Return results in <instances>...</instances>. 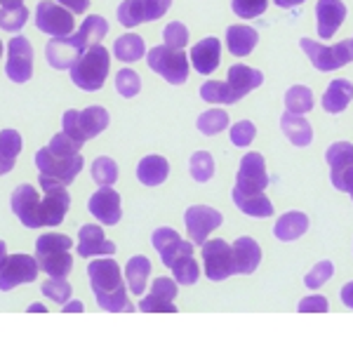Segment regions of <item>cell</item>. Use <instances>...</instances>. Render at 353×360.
I'll list each match as a JSON object with an SVG mask.
<instances>
[{
    "mask_svg": "<svg viewBox=\"0 0 353 360\" xmlns=\"http://www.w3.org/2000/svg\"><path fill=\"white\" fill-rule=\"evenodd\" d=\"M332 274H335V264H332L330 259L318 262L316 266L307 274V278H304V283H307V288H309V290H318V288H323V285L330 281Z\"/></svg>",
    "mask_w": 353,
    "mask_h": 360,
    "instance_id": "46",
    "label": "cell"
},
{
    "mask_svg": "<svg viewBox=\"0 0 353 360\" xmlns=\"http://www.w3.org/2000/svg\"><path fill=\"white\" fill-rule=\"evenodd\" d=\"M153 248L160 252V259L165 266H172L176 259L186 255H193V243L188 240H181L179 233L169 226H160L153 231V238H151Z\"/></svg>",
    "mask_w": 353,
    "mask_h": 360,
    "instance_id": "18",
    "label": "cell"
},
{
    "mask_svg": "<svg viewBox=\"0 0 353 360\" xmlns=\"http://www.w3.org/2000/svg\"><path fill=\"white\" fill-rule=\"evenodd\" d=\"M342 302H344V307L353 309V281L346 283L342 288Z\"/></svg>",
    "mask_w": 353,
    "mask_h": 360,
    "instance_id": "53",
    "label": "cell"
},
{
    "mask_svg": "<svg viewBox=\"0 0 353 360\" xmlns=\"http://www.w3.org/2000/svg\"><path fill=\"white\" fill-rule=\"evenodd\" d=\"M257 134V127L250 123V120H240V123H236L231 127V141H233V146H250L252 144Z\"/></svg>",
    "mask_w": 353,
    "mask_h": 360,
    "instance_id": "50",
    "label": "cell"
},
{
    "mask_svg": "<svg viewBox=\"0 0 353 360\" xmlns=\"http://www.w3.org/2000/svg\"><path fill=\"white\" fill-rule=\"evenodd\" d=\"M40 264L31 255H8V259L0 266V290L8 292L24 283H33L38 278Z\"/></svg>",
    "mask_w": 353,
    "mask_h": 360,
    "instance_id": "13",
    "label": "cell"
},
{
    "mask_svg": "<svg viewBox=\"0 0 353 360\" xmlns=\"http://www.w3.org/2000/svg\"><path fill=\"white\" fill-rule=\"evenodd\" d=\"M10 205H12V212L19 217V221H22L26 229L45 226V221H43V198H40L38 191L31 184H19L15 191H12Z\"/></svg>",
    "mask_w": 353,
    "mask_h": 360,
    "instance_id": "12",
    "label": "cell"
},
{
    "mask_svg": "<svg viewBox=\"0 0 353 360\" xmlns=\"http://www.w3.org/2000/svg\"><path fill=\"white\" fill-rule=\"evenodd\" d=\"M267 5L269 0H233L231 8H233V12L240 19H255L267 12Z\"/></svg>",
    "mask_w": 353,
    "mask_h": 360,
    "instance_id": "48",
    "label": "cell"
},
{
    "mask_svg": "<svg viewBox=\"0 0 353 360\" xmlns=\"http://www.w3.org/2000/svg\"><path fill=\"white\" fill-rule=\"evenodd\" d=\"M59 5H64L66 10H71L73 15H83L90 8V0H57Z\"/></svg>",
    "mask_w": 353,
    "mask_h": 360,
    "instance_id": "52",
    "label": "cell"
},
{
    "mask_svg": "<svg viewBox=\"0 0 353 360\" xmlns=\"http://www.w3.org/2000/svg\"><path fill=\"white\" fill-rule=\"evenodd\" d=\"M325 160L330 165L332 186L344 193H353V144H349V141H335L325 151Z\"/></svg>",
    "mask_w": 353,
    "mask_h": 360,
    "instance_id": "8",
    "label": "cell"
},
{
    "mask_svg": "<svg viewBox=\"0 0 353 360\" xmlns=\"http://www.w3.org/2000/svg\"><path fill=\"white\" fill-rule=\"evenodd\" d=\"M300 45H302V50L309 54L311 64H314L318 71H335L353 62V38L342 40V43L335 47L314 43L311 38H302Z\"/></svg>",
    "mask_w": 353,
    "mask_h": 360,
    "instance_id": "6",
    "label": "cell"
},
{
    "mask_svg": "<svg viewBox=\"0 0 353 360\" xmlns=\"http://www.w3.org/2000/svg\"><path fill=\"white\" fill-rule=\"evenodd\" d=\"M267 186H269V174H267L264 155L262 153H248L245 158L240 160L236 188H240V191H264Z\"/></svg>",
    "mask_w": 353,
    "mask_h": 360,
    "instance_id": "20",
    "label": "cell"
},
{
    "mask_svg": "<svg viewBox=\"0 0 353 360\" xmlns=\"http://www.w3.org/2000/svg\"><path fill=\"white\" fill-rule=\"evenodd\" d=\"M5 73L12 83H29L33 76V45L24 36H12L8 43V66Z\"/></svg>",
    "mask_w": 353,
    "mask_h": 360,
    "instance_id": "15",
    "label": "cell"
},
{
    "mask_svg": "<svg viewBox=\"0 0 353 360\" xmlns=\"http://www.w3.org/2000/svg\"><path fill=\"white\" fill-rule=\"evenodd\" d=\"M346 19V8L342 0H318L316 3V24L318 36L323 40H330L339 31V26Z\"/></svg>",
    "mask_w": 353,
    "mask_h": 360,
    "instance_id": "23",
    "label": "cell"
},
{
    "mask_svg": "<svg viewBox=\"0 0 353 360\" xmlns=\"http://www.w3.org/2000/svg\"><path fill=\"white\" fill-rule=\"evenodd\" d=\"M162 40H165V45H169V47H179V50H184V45L188 43V29L181 22L167 24L165 31H162Z\"/></svg>",
    "mask_w": 353,
    "mask_h": 360,
    "instance_id": "49",
    "label": "cell"
},
{
    "mask_svg": "<svg viewBox=\"0 0 353 360\" xmlns=\"http://www.w3.org/2000/svg\"><path fill=\"white\" fill-rule=\"evenodd\" d=\"M219 57H222V43L217 38H203L191 50L193 69L203 73V76H210L219 66Z\"/></svg>",
    "mask_w": 353,
    "mask_h": 360,
    "instance_id": "25",
    "label": "cell"
},
{
    "mask_svg": "<svg viewBox=\"0 0 353 360\" xmlns=\"http://www.w3.org/2000/svg\"><path fill=\"white\" fill-rule=\"evenodd\" d=\"M184 221H186L188 233H191V243H195V245H203V243L207 240V236L212 233L214 229L222 226L224 217H222V212H217L214 207L191 205L186 210Z\"/></svg>",
    "mask_w": 353,
    "mask_h": 360,
    "instance_id": "16",
    "label": "cell"
},
{
    "mask_svg": "<svg viewBox=\"0 0 353 360\" xmlns=\"http://www.w3.org/2000/svg\"><path fill=\"white\" fill-rule=\"evenodd\" d=\"M195 125H198V130L205 134V137H214V134H219L229 127V113L222 111V108H210V111L200 113Z\"/></svg>",
    "mask_w": 353,
    "mask_h": 360,
    "instance_id": "39",
    "label": "cell"
},
{
    "mask_svg": "<svg viewBox=\"0 0 353 360\" xmlns=\"http://www.w3.org/2000/svg\"><path fill=\"white\" fill-rule=\"evenodd\" d=\"M176 297V281L172 278H155L151 292L141 297L139 311L144 314H176L172 299Z\"/></svg>",
    "mask_w": 353,
    "mask_h": 360,
    "instance_id": "17",
    "label": "cell"
},
{
    "mask_svg": "<svg viewBox=\"0 0 353 360\" xmlns=\"http://www.w3.org/2000/svg\"><path fill=\"white\" fill-rule=\"evenodd\" d=\"M146 64L148 69L155 71L172 85L186 83L188 78V57L179 47H169V45L151 47L146 52Z\"/></svg>",
    "mask_w": 353,
    "mask_h": 360,
    "instance_id": "4",
    "label": "cell"
},
{
    "mask_svg": "<svg viewBox=\"0 0 353 360\" xmlns=\"http://www.w3.org/2000/svg\"><path fill=\"white\" fill-rule=\"evenodd\" d=\"M302 3H304V0H276L278 8H285V10L295 8V5H302Z\"/></svg>",
    "mask_w": 353,
    "mask_h": 360,
    "instance_id": "55",
    "label": "cell"
},
{
    "mask_svg": "<svg viewBox=\"0 0 353 360\" xmlns=\"http://www.w3.org/2000/svg\"><path fill=\"white\" fill-rule=\"evenodd\" d=\"M307 231H309V217L304 212L292 210V212H285L281 219L276 221L274 236L283 243H292V240H297V238H302Z\"/></svg>",
    "mask_w": 353,
    "mask_h": 360,
    "instance_id": "29",
    "label": "cell"
},
{
    "mask_svg": "<svg viewBox=\"0 0 353 360\" xmlns=\"http://www.w3.org/2000/svg\"><path fill=\"white\" fill-rule=\"evenodd\" d=\"M188 169H191V176H193L195 181L205 184V181L212 179V174H214L212 155H210L207 151H195L191 155V162H188Z\"/></svg>",
    "mask_w": 353,
    "mask_h": 360,
    "instance_id": "42",
    "label": "cell"
},
{
    "mask_svg": "<svg viewBox=\"0 0 353 360\" xmlns=\"http://www.w3.org/2000/svg\"><path fill=\"white\" fill-rule=\"evenodd\" d=\"M19 151H22V134L17 130L0 132V174H8L15 167Z\"/></svg>",
    "mask_w": 353,
    "mask_h": 360,
    "instance_id": "35",
    "label": "cell"
},
{
    "mask_svg": "<svg viewBox=\"0 0 353 360\" xmlns=\"http://www.w3.org/2000/svg\"><path fill=\"white\" fill-rule=\"evenodd\" d=\"M108 69H111L108 50L104 45H92L80 54V59L69 71H71L73 85L85 92H97V90H101V85H104Z\"/></svg>",
    "mask_w": 353,
    "mask_h": 360,
    "instance_id": "3",
    "label": "cell"
},
{
    "mask_svg": "<svg viewBox=\"0 0 353 360\" xmlns=\"http://www.w3.org/2000/svg\"><path fill=\"white\" fill-rule=\"evenodd\" d=\"M259 43V33L252 26H229L226 31V45L229 52L236 57H248L255 50V45Z\"/></svg>",
    "mask_w": 353,
    "mask_h": 360,
    "instance_id": "31",
    "label": "cell"
},
{
    "mask_svg": "<svg viewBox=\"0 0 353 360\" xmlns=\"http://www.w3.org/2000/svg\"><path fill=\"white\" fill-rule=\"evenodd\" d=\"M172 0H123L118 8V22L132 29L144 22H155L169 10Z\"/></svg>",
    "mask_w": 353,
    "mask_h": 360,
    "instance_id": "14",
    "label": "cell"
},
{
    "mask_svg": "<svg viewBox=\"0 0 353 360\" xmlns=\"http://www.w3.org/2000/svg\"><path fill=\"white\" fill-rule=\"evenodd\" d=\"M80 146H83V141L73 139L71 134H66L64 130L59 134H54L52 141L47 144V148L57 155H76V153H80Z\"/></svg>",
    "mask_w": 353,
    "mask_h": 360,
    "instance_id": "47",
    "label": "cell"
},
{
    "mask_svg": "<svg viewBox=\"0 0 353 360\" xmlns=\"http://www.w3.org/2000/svg\"><path fill=\"white\" fill-rule=\"evenodd\" d=\"M108 111L104 106H87L83 111H66L62 123H64V132L71 134L73 139L85 141L99 137L101 132L108 127Z\"/></svg>",
    "mask_w": 353,
    "mask_h": 360,
    "instance_id": "5",
    "label": "cell"
},
{
    "mask_svg": "<svg viewBox=\"0 0 353 360\" xmlns=\"http://www.w3.org/2000/svg\"><path fill=\"white\" fill-rule=\"evenodd\" d=\"M285 106H288L290 113L304 115L314 108V92L309 90L307 85H295L285 92Z\"/></svg>",
    "mask_w": 353,
    "mask_h": 360,
    "instance_id": "38",
    "label": "cell"
},
{
    "mask_svg": "<svg viewBox=\"0 0 353 360\" xmlns=\"http://www.w3.org/2000/svg\"><path fill=\"white\" fill-rule=\"evenodd\" d=\"M78 255L83 259L90 257H111L115 252V243H111L104 236V231L97 224H85L78 231Z\"/></svg>",
    "mask_w": 353,
    "mask_h": 360,
    "instance_id": "22",
    "label": "cell"
},
{
    "mask_svg": "<svg viewBox=\"0 0 353 360\" xmlns=\"http://www.w3.org/2000/svg\"><path fill=\"white\" fill-rule=\"evenodd\" d=\"M92 179L99 186H113L115 179H118V165H115V160L108 158V155H99L92 162Z\"/></svg>",
    "mask_w": 353,
    "mask_h": 360,
    "instance_id": "41",
    "label": "cell"
},
{
    "mask_svg": "<svg viewBox=\"0 0 353 360\" xmlns=\"http://www.w3.org/2000/svg\"><path fill=\"white\" fill-rule=\"evenodd\" d=\"M43 295L47 299H52V302H57V304H66L71 299V292L73 288L69 283H66V278H50V281H45L43 283Z\"/></svg>",
    "mask_w": 353,
    "mask_h": 360,
    "instance_id": "44",
    "label": "cell"
},
{
    "mask_svg": "<svg viewBox=\"0 0 353 360\" xmlns=\"http://www.w3.org/2000/svg\"><path fill=\"white\" fill-rule=\"evenodd\" d=\"M5 259H8V245H5V243L0 240V266L5 264Z\"/></svg>",
    "mask_w": 353,
    "mask_h": 360,
    "instance_id": "57",
    "label": "cell"
},
{
    "mask_svg": "<svg viewBox=\"0 0 353 360\" xmlns=\"http://www.w3.org/2000/svg\"><path fill=\"white\" fill-rule=\"evenodd\" d=\"M151 276V262L146 257H132L125 266V278H127V288H130L134 295L141 297L146 290V281Z\"/></svg>",
    "mask_w": 353,
    "mask_h": 360,
    "instance_id": "36",
    "label": "cell"
},
{
    "mask_svg": "<svg viewBox=\"0 0 353 360\" xmlns=\"http://www.w3.org/2000/svg\"><path fill=\"white\" fill-rule=\"evenodd\" d=\"M113 54H115V59H120V62H127V64L139 62V59L146 54L144 38L137 36V33H125V36H120L113 43Z\"/></svg>",
    "mask_w": 353,
    "mask_h": 360,
    "instance_id": "34",
    "label": "cell"
},
{
    "mask_svg": "<svg viewBox=\"0 0 353 360\" xmlns=\"http://www.w3.org/2000/svg\"><path fill=\"white\" fill-rule=\"evenodd\" d=\"M106 33H108L106 19L99 15H90V17H85L83 26L73 33V38L78 40V45L83 47V50H87V47H92V45H99V40L104 38Z\"/></svg>",
    "mask_w": 353,
    "mask_h": 360,
    "instance_id": "33",
    "label": "cell"
},
{
    "mask_svg": "<svg viewBox=\"0 0 353 360\" xmlns=\"http://www.w3.org/2000/svg\"><path fill=\"white\" fill-rule=\"evenodd\" d=\"M90 285L94 292L97 304L108 314H118V311H134L127 302L125 285H123V271L113 259H94L87 269Z\"/></svg>",
    "mask_w": 353,
    "mask_h": 360,
    "instance_id": "1",
    "label": "cell"
},
{
    "mask_svg": "<svg viewBox=\"0 0 353 360\" xmlns=\"http://www.w3.org/2000/svg\"><path fill=\"white\" fill-rule=\"evenodd\" d=\"M36 26L43 33L52 38H62V36H71L73 33V12L66 10L64 5L59 8L52 0H40L36 8Z\"/></svg>",
    "mask_w": 353,
    "mask_h": 360,
    "instance_id": "11",
    "label": "cell"
},
{
    "mask_svg": "<svg viewBox=\"0 0 353 360\" xmlns=\"http://www.w3.org/2000/svg\"><path fill=\"white\" fill-rule=\"evenodd\" d=\"M233 259H236V274H252L262 262V250L250 236H240L233 243Z\"/></svg>",
    "mask_w": 353,
    "mask_h": 360,
    "instance_id": "26",
    "label": "cell"
},
{
    "mask_svg": "<svg viewBox=\"0 0 353 360\" xmlns=\"http://www.w3.org/2000/svg\"><path fill=\"white\" fill-rule=\"evenodd\" d=\"M203 264H205V276L210 281H226L236 274L233 248L224 240H205L203 243Z\"/></svg>",
    "mask_w": 353,
    "mask_h": 360,
    "instance_id": "10",
    "label": "cell"
},
{
    "mask_svg": "<svg viewBox=\"0 0 353 360\" xmlns=\"http://www.w3.org/2000/svg\"><path fill=\"white\" fill-rule=\"evenodd\" d=\"M26 311H29V314H45V307H43V304H31V307L29 309H26Z\"/></svg>",
    "mask_w": 353,
    "mask_h": 360,
    "instance_id": "56",
    "label": "cell"
},
{
    "mask_svg": "<svg viewBox=\"0 0 353 360\" xmlns=\"http://www.w3.org/2000/svg\"><path fill=\"white\" fill-rule=\"evenodd\" d=\"M115 90H118L120 97H125V99L137 97L139 90H141V78H139V73H137V71H132V69L118 71V73H115Z\"/></svg>",
    "mask_w": 353,
    "mask_h": 360,
    "instance_id": "43",
    "label": "cell"
},
{
    "mask_svg": "<svg viewBox=\"0 0 353 360\" xmlns=\"http://www.w3.org/2000/svg\"><path fill=\"white\" fill-rule=\"evenodd\" d=\"M351 99H353V83H349L346 78L332 80L323 94V108L328 113H342L351 104Z\"/></svg>",
    "mask_w": 353,
    "mask_h": 360,
    "instance_id": "30",
    "label": "cell"
},
{
    "mask_svg": "<svg viewBox=\"0 0 353 360\" xmlns=\"http://www.w3.org/2000/svg\"><path fill=\"white\" fill-rule=\"evenodd\" d=\"M83 165H85V160L80 153L57 155V153H52L47 146L40 148V151L36 153V167L40 169V174L52 176V179L62 181V184H71V181L80 174Z\"/></svg>",
    "mask_w": 353,
    "mask_h": 360,
    "instance_id": "7",
    "label": "cell"
},
{
    "mask_svg": "<svg viewBox=\"0 0 353 360\" xmlns=\"http://www.w3.org/2000/svg\"><path fill=\"white\" fill-rule=\"evenodd\" d=\"M200 97L203 101H210V104H233V101H231L229 85L222 83V80H210V83L203 85Z\"/></svg>",
    "mask_w": 353,
    "mask_h": 360,
    "instance_id": "45",
    "label": "cell"
},
{
    "mask_svg": "<svg viewBox=\"0 0 353 360\" xmlns=\"http://www.w3.org/2000/svg\"><path fill=\"white\" fill-rule=\"evenodd\" d=\"M297 311H300V314H328L330 307H328V299L323 295H311L302 299Z\"/></svg>",
    "mask_w": 353,
    "mask_h": 360,
    "instance_id": "51",
    "label": "cell"
},
{
    "mask_svg": "<svg viewBox=\"0 0 353 360\" xmlns=\"http://www.w3.org/2000/svg\"><path fill=\"white\" fill-rule=\"evenodd\" d=\"M0 57H3V43H0Z\"/></svg>",
    "mask_w": 353,
    "mask_h": 360,
    "instance_id": "59",
    "label": "cell"
},
{
    "mask_svg": "<svg viewBox=\"0 0 353 360\" xmlns=\"http://www.w3.org/2000/svg\"><path fill=\"white\" fill-rule=\"evenodd\" d=\"M169 174V165L162 155H146V158L139 160L137 165V176L144 186H158L167 179Z\"/></svg>",
    "mask_w": 353,
    "mask_h": 360,
    "instance_id": "32",
    "label": "cell"
},
{
    "mask_svg": "<svg viewBox=\"0 0 353 360\" xmlns=\"http://www.w3.org/2000/svg\"><path fill=\"white\" fill-rule=\"evenodd\" d=\"M87 207H90V214L94 219L106 224V226L118 224L120 214H123V210H120V195L115 193L111 186H99V191H94L90 195Z\"/></svg>",
    "mask_w": 353,
    "mask_h": 360,
    "instance_id": "21",
    "label": "cell"
},
{
    "mask_svg": "<svg viewBox=\"0 0 353 360\" xmlns=\"http://www.w3.org/2000/svg\"><path fill=\"white\" fill-rule=\"evenodd\" d=\"M351 200H353V193H351Z\"/></svg>",
    "mask_w": 353,
    "mask_h": 360,
    "instance_id": "60",
    "label": "cell"
},
{
    "mask_svg": "<svg viewBox=\"0 0 353 360\" xmlns=\"http://www.w3.org/2000/svg\"><path fill=\"white\" fill-rule=\"evenodd\" d=\"M71 238L62 233H45L36 240V259L40 271L50 278H66L73 269Z\"/></svg>",
    "mask_w": 353,
    "mask_h": 360,
    "instance_id": "2",
    "label": "cell"
},
{
    "mask_svg": "<svg viewBox=\"0 0 353 360\" xmlns=\"http://www.w3.org/2000/svg\"><path fill=\"white\" fill-rule=\"evenodd\" d=\"M40 186H43V221L45 226H59L64 221L71 205V195L66 191V184L52 179L47 174H40Z\"/></svg>",
    "mask_w": 353,
    "mask_h": 360,
    "instance_id": "9",
    "label": "cell"
},
{
    "mask_svg": "<svg viewBox=\"0 0 353 360\" xmlns=\"http://www.w3.org/2000/svg\"><path fill=\"white\" fill-rule=\"evenodd\" d=\"M64 314H83L85 307H83V302H78V299H73V302H66L64 304Z\"/></svg>",
    "mask_w": 353,
    "mask_h": 360,
    "instance_id": "54",
    "label": "cell"
},
{
    "mask_svg": "<svg viewBox=\"0 0 353 360\" xmlns=\"http://www.w3.org/2000/svg\"><path fill=\"white\" fill-rule=\"evenodd\" d=\"M281 130L285 137L290 139V144H295V146H309L311 139H314V130H311L309 120L304 118V115H297L290 111H285L281 115Z\"/></svg>",
    "mask_w": 353,
    "mask_h": 360,
    "instance_id": "28",
    "label": "cell"
},
{
    "mask_svg": "<svg viewBox=\"0 0 353 360\" xmlns=\"http://www.w3.org/2000/svg\"><path fill=\"white\" fill-rule=\"evenodd\" d=\"M169 269H172L174 281L179 285H193L200 276V266H198V262L193 259V255H186V257H181V259H176Z\"/></svg>",
    "mask_w": 353,
    "mask_h": 360,
    "instance_id": "40",
    "label": "cell"
},
{
    "mask_svg": "<svg viewBox=\"0 0 353 360\" xmlns=\"http://www.w3.org/2000/svg\"><path fill=\"white\" fill-rule=\"evenodd\" d=\"M85 50L78 45V40L71 36H62V38H52L50 43L45 45V57L47 64L57 71H69L73 64L80 59V54Z\"/></svg>",
    "mask_w": 353,
    "mask_h": 360,
    "instance_id": "19",
    "label": "cell"
},
{
    "mask_svg": "<svg viewBox=\"0 0 353 360\" xmlns=\"http://www.w3.org/2000/svg\"><path fill=\"white\" fill-rule=\"evenodd\" d=\"M29 22V10L24 8V3L17 5H3L0 8V29L8 31V33H19Z\"/></svg>",
    "mask_w": 353,
    "mask_h": 360,
    "instance_id": "37",
    "label": "cell"
},
{
    "mask_svg": "<svg viewBox=\"0 0 353 360\" xmlns=\"http://www.w3.org/2000/svg\"><path fill=\"white\" fill-rule=\"evenodd\" d=\"M264 83V73L257 71V69H250L245 64H236L229 69V78H226V85H229V92H231V101H240L245 97L248 92L257 90Z\"/></svg>",
    "mask_w": 353,
    "mask_h": 360,
    "instance_id": "24",
    "label": "cell"
},
{
    "mask_svg": "<svg viewBox=\"0 0 353 360\" xmlns=\"http://www.w3.org/2000/svg\"><path fill=\"white\" fill-rule=\"evenodd\" d=\"M233 202L248 217H262V219H267V217L274 214V205L264 195V191H240V188L233 186Z\"/></svg>",
    "mask_w": 353,
    "mask_h": 360,
    "instance_id": "27",
    "label": "cell"
},
{
    "mask_svg": "<svg viewBox=\"0 0 353 360\" xmlns=\"http://www.w3.org/2000/svg\"><path fill=\"white\" fill-rule=\"evenodd\" d=\"M3 5H17V3H22V0H0Z\"/></svg>",
    "mask_w": 353,
    "mask_h": 360,
    "instance_id": "58",
    "label": "cell"
}]
</instances>
